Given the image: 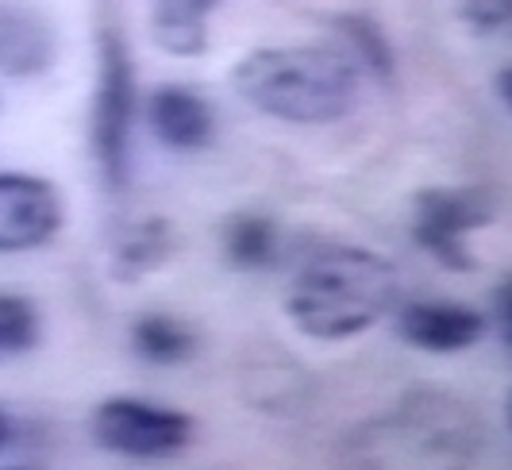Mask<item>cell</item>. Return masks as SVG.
I'll use <instances>...</instances> for the list:
<instances>
[{
	"label": "cell",
	"instance_id": "7c38bea8",
	"mask_svg": "<svg viewBox=\"0 0 512 470\" xmlns=\"http://www.w3.org/2000/svg\"><path fill=\"white\" fill-rule=\"evenodd\" d=\"M174 228L162 220V216H151V220H139L131 224L128 232L120 235L116 251H112V274L120 282H135L143 274L158 270L162 262L174 255Z\"/></svg>",
	"mask_w": 512,
	"mask_h": 470
},
{
	"label": "cell",
	"instance_id": "5b68a950",
	"mask_svg": "<svg viewBox=\"0 0 512 470\" xmlns=\"http://www.w3.org/2000/svg\"><path fill=\"white\" fill-rule=\"evenodd\" d=\"M497 201L486 185H455V189H420L412 201V239L447 270L470 274L478 262L466 247V235L493 224Z\"/></svg>",
	"mask_w": 512,
	"mask_h": 470
},
{
	"label": "cell",
	"instance_id": "8992f818",
	"mask_svg": "<svg viewBox=\"0 0 512 470\" xmlns=\"http://www.w3.org/2000/svg\"><path fill=\"white\" fill-rule=\"evenodd\" d=\"M93 440L124 459H170L193 440V417L139 397H108L93 409Z\"/></svg>",
	"mask_w": 512,
	"mask_h": 470
},
{
	"label": "cell",
	"instance_id": "277c9868",
	"mask_svg": "<svg viewBox=\"0 0 512 470\" xmlns=\"http://www.w3.org/2000/svg\"><path fill=\"white\" fill-rule=\"evenodd\" d=\"M135 66L124 31L116 24H101L97 35V89H93V124L89 143L93 158L108 189L124 193L128 189V151L131 128H135Z\"/></svg>",
	"mask_w": 512,
	"mask_h": 470
},
{
	"label": "cell",
	"instance_id": "7a4b0ae2",
	"mask_svg": "<svg viewBox=\"0 0 512 470\" xmlns=\"http://www.w3.org/2000/svg\"><path fill=\"white\" fill-rule=\"evenodd\" d=\"M397 297H401V278L393 262L366 247L332 243L312 251L301 262V270L289 278L285 313L308 340L339 343L382 324L397 309Z\"/></svg>",
	"mask_w": 512,
	"mask_h": 470
},
{
	"label": "cell",
	"instance_id": "30bf717a",
	"mask_svg": "<svg viewBox=\"0 0 512 470\" xmlns=\"http://www.w3.org/2000/svg\"><path fill=\"white\" fill-rule=\"evenodd\" d=\"M151 131L170 151H201L212 139V105L189 85H158L147 101Z\"/></svg>",
	"mask_w": 512,
	"mask_h": 470
},
{
	"label": "cell",
	"instance_id": "52a82bcc",
	"mask_svg": "<svg viewBox=\"0 0 512 470\" xmlns=\"http://www.w3.org/2000/svg\"><path fill=\"white\" fill-rule=\"evenodd\" d=\"M62 228V197L47 178L0 174V255L35 251Z\"/></svg>",
	"mask_w": 512,
	"mask_h": 470
},
{
	"label": "cell",
	"instance_id": "ba28073f",
	"mask_svg": "<svg viewBox=\"0 0 512 470\" xmlns=\"http://www.w3.org/2000/svg\"><path fill=\"white\" fill-rule=\"evenodd\" d=\"M489 320L462 301H412L397 309V332L409 347L432 355H455L486 336Z\"/></svg>",
	"mask_w": 512,
	"mask_h": 470
},
{
	"label": "cell",
	"instance_id": "6da1fadb",
	"mask_svg": "<svg viewBox=\"0 0 512 470\" xmlns=\"http://www.w3.org/2000/svg\"><path fill=\"white\" fill-rule=\"evenodd\" d=\"M486 447V420L470 397L416 386L339 440L343 470H470Z\"/></svg>",
	"mask_w": 512,
	"mask_h": 470
},
{
	"label": "cell",
	"instance_id": "3957f363",
	"mask_svg": "<svg viewBox=\"0 0 512 470\" xmlns=\"http://www.w3.org/2000/svg\"><path fill=\"white\" fill-rule=\"evenodd\" d=\"M231 85L285 124H332L359 101L355 58L332 47H258L231 70Z\"/></svg>",
	"mask_w": 512,
	"mask_h": 470
},
{
	"label": "cell",
	"instance_id": "ac0fdd59",
	"mask_svg": "<svg viewBox=\"0 0 512 470\" xmlns=\"http://www.w3.org/2000/svg\"><path fill=\"white\" fill-rule=\"evenodd\" d=\"M8 432H12V428H8V417H4V413H0V447L8 444Z\"/></svg>",
	"mask_w": 512,
	"mask_h": 470
},
{
	"label": "cell",
	"instance_id": "4fadbf2b",
	"mask_svg": "<svg viewBox=\"0 0 512 470\" xmlns=\"http://www.w3.org/2000/svg\"><path fill=\"white\" fill-rule=\"evenodd\" d=\"M224 259L239 270H262L278 259V224L262 212H235L228 216L224 232Z\"/></svg>",
	"mask_w": 512,
	"mask_h": 470
},
{
	"label": "cell",
	"instance_id": "5bb4252c",
	"mask_svg": "<svg viewBox=\"0 0 512 470\" xmlns=\"http://www.w3.org/2000/svg\"><path fill=\"white\" fill-rule=\"evenodd\" d=\"M131 347L158 366H178L193 359L197 351V332L170 313H147L131 324Z\"/></svg>",
	"mask_w": 512,
	"mask_h": 470
},
{
	"label": "cell",
	"instance_id": "2e32d148",
	"mask_svg": "<svg viewBox=\"0 0 512 470\" xmlns=\"http://www.w3.org/2000/svg\"><path fill=\"white\" fill-rule=\"evenodd\" d=\"M512 16V0H462V20L474 27V31H486L497 35L509 27Z\"/></svg>",
	"mask_w": 512,
	"mask_h": 470
},
{
	"label": "cell",
	"instance_id": "e0dca14e",
	"mask_svg": "<svg viewBox=\"0 0 512 470\" xmlns=\"http://www.w3.org/2000/svg\"><path fill=\"white\" fill-rule=\"evenodd\" d=\"M347 35L359 47V58H366V66H374L378 74H389V51H385L382 35L366 20H347Z\"/></svg>",
	"mask_w": 512,
	"mask_h": 470
},
{
	"label": "cell",
	"instance_id": "9a60e30c",
	"mask_svg": "<svg viewBox=\"0 0 512 470\" xmlns=\"http://www.w3.org/2000/svg\"><path fill=\"white\" fill-rule=\"evenodd\" d=\"M39 343V313L27 297L0 293V359L24 355Z\"/></svg>",
	"mask_w": 512,
	"mask_h": 470
},
{
	"label": "cell",
	"instance_id": "9c48e42d",
	"mask_svg": "<svg viewBox=\"0 0 512 470\" xmlns=\"http://www.w3.org/2000/svg\"><path fill=\"white\" fill-rule=\"evenodd\" d=\"M54 62L51 20L24 0H0V74L35 78Z\"/></svg>",
	"mask_w": 512,
	"mask_h": 470
},
{
	"label": "cell",
	"instance_id": "8fae6325",
	"mask_svg": "<svg viewBox=\"0 0 512 470\" xmlns=\"http://www.w3.org/2000/svg\"><path fill=\"white\" fill-rule=\"evenodd\" d=\"M224 0H151V39L158 51L197 58L208 47V16Z\"/></svg>",
	"mask_w": 512,
	"mask_h": 470
}]
</instances>
